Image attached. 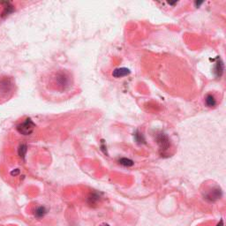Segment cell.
<instances>
[{
  "label": "cell",
  "instance_id": "1",
  "mask_svg": "<svg viewBox=\"0 0 226 226\" xmlns=\"http://www.w3.org/2000/svg\"><path fill=\"white\" fill-rule=\"evenodd\" d=\"M51 83L55 89L65 92L70 89L73 84V80L70 73H67V71L61 70L54 73L51 78Z\"/></svg>",
  "mask_w": 226,
  "mask_h": 226
},
{
  "label": "cell",
  "instance_id": "2",
  "mask_svg": "<svg viewBox=\"0 0 226 226\" xmlns=\"http://www.w3.org/2000/svg\"><path fill=\"white\" fill-rule=\"evenodd\" d=\"M14 90V81L12 78L4 77L0 79V100L8 99Z\"/></svg>",
  "mask_w": 226,
  "mask_h": 226
},
{
  "label": "cell",
  "instance_id": "3",
  "mask_svg": "<svg viewBox=\"0 0 226 226\" xmlns=\"http://www.w3.org/2000/svg\"><path fill=\"white\" fill-rule=\"evenodd\" d=\"M155 140L159 146L160 153L162 155H163L168 152V150L171 147V141L169 137L164 133H158L155 135Z\"/></svg>",
  "mask_w": 226,
  "mask_h": 226
},
{
  "label": "cell",
  "instance_id": "4",
  "mask_svg": "<svg viewBox=\"0 0 226 226\" xmlns=\"http://www.w3.org/2000/svg\"><path fill=\"white\" fill-rule=\"evenodd\" d=\"M34 128H35V124L34 123L33 120L31 119H25L23 122H21L20 124H19L16 127L18 133L22 134V135H25V136L30 135L34 132Z\"/></svg>",
  "mask_w": 226,
  "mask_h": 226
},
{
  "label": "cell",
  "instance_id": "5",
  "mask_svg": "<svg viewBox=\"0 0 226 226\" xmlns=\"http://www.w3.org/2000/svg\"><path fill=\"white\" fill-rule=\"evenodd\" d=\"M222 195H223L222 189L219 186H215V187H212L207 191L205 195H204V199L207 200L209 202H215V201L221 199Z\"/></svg>",
  "mask_w": 226,
  "mask_h": 226
},
{
  "label": "cell",
  "instance_id": "6",
  "mask_svg": "<svg viewBox=\"0 0 226 226\" xmlns=\"http://www.w3.org/2000/svg\"><path fill=\"white\" fill-rule=\"evenodd\" d=\"M100 200H101V194L99 193L94 192V193H91L88 195V197L87 199V203H88L89 206L94 207L96 206L98 204Z\"/></svg>",
  "mask_w": 226,
  "mask_h": 226
},
{
  "label": "cell",
  "instance_id": "7",
  "mask_svg": "<svg viewBox=\"0 0 226 226\" xmlns=\"http://www.w3.org/2000/svg\"><path fill=\"white\" fill-rule=\"evenodd\" d=\"M130 70L127 69L126 67H121V68H117L113 71L112 75L115 78H122L130 74Z\"/></svg>",
  "mask_w": 226,
  "mask_h": 226
},
{
  "label": "cell",
  "instance_id": "8",
  "mask_svg": "<svg viewBox=\"0 0 226 226\" xmlns=\"http://www.w3.org/2000/svg\"><path fill=\"white\" fill-rule=\"evenodd\" d=\"M223 73H224V64H223L222 60L220 59H217V62L216 63V66H215V73H216V77L220 78Z\"/></svg>",
  "mask_w": 226,
  "mask_h": 226
},
{
  "label": "cell",
  "instance_id": "9",
  "mask_svg": "<svg viewBox=\"0 0 226 226\" xmlns=\"http://www.w3.org/2000/svg\"><path fill=\"white\" fill-rule=\"evenodd\" d=\"M205 103H206V105L208 107H210V108L215 107L216 105V97L213 95L208 94V95H207L206 97H205Z\"/></svg>",
  "mask_w": 226,
  "mask_h": 226
},
{
  "label": "cell",
  "instance_id": "10",
  "mask_svg": "<svg viewBox=\"0 0 226 226\" xmlns=\"http://www.w3.org/2000/svg\"><path fill=\"white\" fill-rule=\"evenodd\" d=\"M47 214V209L45 207L40 206L36 208V209L34 210V216L36 218H42L45 215Z\"/></svg>",
  "mask_w": 226,
  "mask_h": 226
},
{
  "label": "cell",
  "instance_id": "11",
  "mask_svg": "<svg viewBox=\"0 0 226 226\" xmlns=\"http://www.w3.org/2000/svg\"><path fill=\"white\" fill-rule=\"evenodd\" d=\"M27 144H25V143L20 144V146H19V148H18V154H19L20 157H21L22 159H24L25 156H26V155H27Z\"/></svg>",
  "mask_w": 226,
  "mask_h": 226
},
{
  "label": "cell",
  "instance_id": "12",
  "mask_svg": "<svg viewBox=\"0 0 226 226\" xmlns=\"http://www.w3.org/2000/svg\"><path fill=\"white\" fill-rule=\"evenodd\" d=\"M134 139L136 140V142L139 143V144H145L146 143V140H145L143 134L140 133L139 131H136L134 133Z\"/></svg>",
  "mask_w": 226,
  "mask_h": 226
},
{
  "label": "cell",
  "instance_id": "13",
  "mask_svg": "<svg viewBox=\"0 0 226 226\" xmlns=\"http://www.w3.org/2000/svg\"><path fill=\"white\" fill-rule=\"evenodd\" d=\"M119 164H121V165H123V166L125 167H131L134 164L133 160L129 159V158H126V157L120 158V159L119 160Z\"/></svg>",
  "mask_w": 226,
  "mask_h": 226
},
{
  "label": "cell",
  "instance_id": "14",
  "mask_svg": "<svg viewBox=\"0 0 226 226\" xmlns=\"http://www.w3.org/2000/svg\"><path fill=\"white\" fill-rule=\"evenodd\" d=\"M19 173H20V170H19V169H15V170L11 172V175H12V176H17Z\"/></svg>",
  "mask_w": 226,
  "mask_h": 226
},
{
  "label": "cell",
  "instance_id": "15",
  "mask_svg": "<svg viewBox=\"0 0 226 226\" xmlns=\"http://www.w3.org/2000/svg\"><path fill=\"white\" fill-rule=\"evenodd\" d=\"M216 226H224V221H223V219L220 220V222L216 224Z\"/></svg>",
  "mask_w": 226,
  "mask_h": 226
},
{
  "label": "cell",
  "instance_id": "16",
  "mask_svg": "<svg viewBox=\"0 0 226 226\" xmlns=\"http://www.w3.org/2000/svg\"><path fill=\"white\" fill-rule=\"evenodd\" d=\"M99 226H110V225H109L108 224H101V225H99Z\"/></svg>",
  "mask_w": 226,
  "mask_h": 226
}]
</instances>
